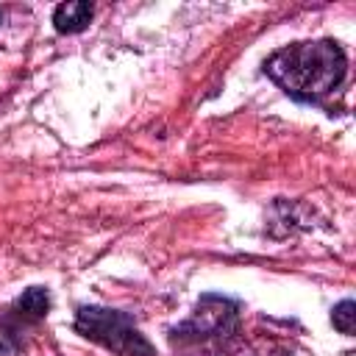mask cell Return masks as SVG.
<instances>
[{
    "mask_svg": "<svg viewBox=\"0 0 356 356\" xmlns=\"http://www.w3.org/2000/svg\"><path fill=\"white\" fill-rule=\"evenodd\" d=\"M50 309V295L44 286H31L25 289L11 306L8 312L0 317V356L19 350L22 345V331L42 323L47 317Z\"/></svg>",
    "mask_w": 356,
    "mask_h": 356,
    "instance_id": "obj_4",
    "label": "cell"
},
{
    "mask_svg": "<svg viewBox=\"0 0 356 356\" xmlns=\"http://www.w3.org/2000/svg\"><path fill=\"white\" fill-rule=\"evenodd\" d=\"M0 17H3V14H0Z\"/></svg>",
    "mask_w": 356,
    "mask_h": 356,
    "instance_id": "obj_7",
    "label": "cell"
},
{
    "mask_svg": "<svg viewBox=\"0 0 356 356\" xmlns=\"http://www.w3.org/2000/svg\"><path fill=\"white\" fill-rule=\"evenodd\" d=\"M345 50L334 39L295 42L264 61V72L295 100L317 103L345 78Z\"/></svg>",
    "mask_w": 356,
    "mask_h": 356,
    "instance_id": "obj_1",
    "label": "cell"
},
{
    "mask_svg": "<svg viewBox=\"0 0 356 356\" xmlns=\"http://www.w3.org/2000/svg\"><path fill=\"white\" fill-rule=\"evenodd\" d=\"M356 306H353V300L350 298H345V300H339L337 306H334V312H331V323H334V328L339 331V334H353V312Z\"/></svg>",
    "mask_w": 356,
    "mask_h": 356,
    "instance_id": "obj_6",
    "label": "cell"
},
{
    "mask_svg": "<svg viewBox=\"0 0 356 356\" xmlns=\"http://www.w3.org/2000/svg\"><path fill=\"white\" fill-rule=\"evenodd\" d=\"M236 328H239V306L222 295H203L197 300L195 314L181 325H175L170 331V339L172 345L200 348L220 356V348L225 353V342L236 337Z\"/></svg>",
    "mask_w": 356,
    "mask_h": 356,
    "instance_id": "obj_2",
    "label": "cell"
},
{
    "mask_svg": "<svg viewBox=\"0 0 356 356\" xmlns=\"http://www.w3.org/2000/svg\"><path fill=\"white\" fill-rule=\"evenodd\" d=\"M75 331L117 356H156V348L136 328L134 317L117 309L81 306L75 312Z\"/></svg>",
    "mask_w": 356,
    "mask_h": 356,
    "instance_id": "obj_3",
    "label": "cell"
},
{
    "mask_svg": "<svg viewBox=\"0 0 356 356\" xmlns=\"http://www.w3.org/2000/svg\"><path fill=\"white\" fill-rule=\"evenodd\" d=\"M95 8L92 3H83V0H72V3H61L56 6L53 11V25L58 33H78L89 25Z\"/></svg>",
    "mask_w": 356,
    "mask_h": 356,
    "instance_id": "obj_5",
    "label": "cell"
}]
</instances>
